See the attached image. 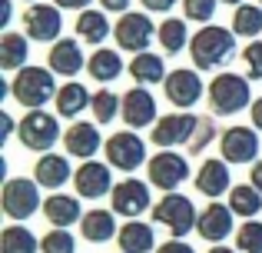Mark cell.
<instances>
[{
  "label": "cell",
  "mask_w": 262,
  "mask_h": 253,
  "mask_svg": "<svg viewBox=\"0 0 262 253\" xmlns=\"http://www.w3.org/2000/svg\"><path fill=\"white\" fill-rule=\"evenodd\" d=\"M156 37H160V47L166 53H179L186 47V40H192L189 33H186V17H166L160 24V33H156Z\"/></svg>",
  "instance_id": "obj_33"
},
{
  "label": "cell",
  "mask_w": 262,
  "mask_h": 253,
  "mask_svg": "<svg viewBox=\"0 0 262 253\" xmlns=\"http://www.w3.org/2000/svg\"><path fill=\"white\" fill-rule=\"evenodd\" d=\"M0 207H4V217H10V220H30L37 210H43L40 183L27 180V177H10L0 193Z\"/></svg>",
  "instance_id": "obj_5"
},
{
  "label": "cell",
  "mask_w": 262,
  "mask_h": 253,
  "mask_svg": "<svg viewBox=\"0 0 262 253\" xmlns=\"http://www.w3.org/2000/svg\"><path fill=\"white\" fill-rule=\"evenodd\" d=\"M0 24H10V0H0Z\"/></svg>",
  "instance_id": "obj_46"
},
{
  "label": "cell",
  "mask_w": 262,
  "mask_h": 253,
  "mask_svg": "<svg viewBox=\"0 0 262 253\" xmlns=\"http://www.w3.org/2000/svg\"><path fill=\"white\" fill-rule=\"evenodd\" d=\"M106 163L116 170H126V173H133L136 167H143L146 160V143H143V137H136L133 130H123V133H113L106 140Z\"/></svg>",
  "instance_id": "obj_9"
},
{
  "label": "cell",
  "mask_w": 262,
  "mask_h": 253,
  "mask_svg": "<svg viewBox=\"0 0 262 253\" xmlns=\"http://www.w3.org/2000/svg\"><path fill=\"white\" fill-rule=\"evenodd\" d=\"M43 217L50 220V227L57 230H67L73 223L83 220V210H80V197H70V193H50L43 200Z\"/></svg>",
  "instance_id": "obj_21"
},
{
  "label": "cell",
  "mask_w": 262,
  "mask_h": 253,
  "mask_svg": "<svg viewBox=\"0 0 262 253\" xmlns=\"http://www.w3.org/2000/svg\"><path fill=\"white\" fill-rule=\"evenodd\" d=\"M140 4L146 7L149 13H166V10H173L179 0H140Z\"/></svg>",
  "instance_id": "obj_40"
},
{
  "label": "cell",
  "mask_w": 262,
  "mask_h": 253,
  "mask_svg": "<svg viewBox=\"0 0 262 253\" xmlns=\"http://www.w3.org/2000/svg\"><path fill=\"white\" fill-rule=\"evenodd\" d=\"M219 153L226 163H256L259 157V137L256 127H229L219 137Z\"/></svg>",
  "instance_id": "obj_13"
},
{
  "label": "cell",
  "mask_w": 262,
  "mask_h": 253,
  "mask_svg": "<svg viewBox=\"0 0 262 253\" xmlns=\"http://www.w3.org/2000/svg\"><path fill=\"white\" fill-rule=\"evenodd\" d=\"M249 183H252V187H256L259 193H262V160L252 163V170H249Z\"/></svg>",
  "instance_id": "obj_44"
},
{
  "label": "cell",
  "mask_w": 262,
  "mask_h": 253,
  "mask_svg": "<svg viewBox=\"0 0 262 253\" xmlns=\"http://www.w3.org/2000/svg\"><path fill=\"white\" fill-rule=\"evenodd\" d=\"M116 243H120V253H153L156 233L143 220H126L116 233Z\"/></svg>",
  "instance_id": "obj_23"
},
{
  "label": "cell",
  "mask_w": 262,
  "mask_h": 253,
  "mask_svg": "<svg viewBox=\"0 0 262 253\" xmlns=\"http://www.w3.org/2000/svg\"><path fill=\"white\" fill-rule=\"evenodd\" d=\"M70 160L63 153H43L37 163H33V180L43 190H60L67 180H70Z\"/></svg>",
  "instance_id": "obj_22"
},
{
  "label": "cell",
  "mask_w": 262,
  "mask_h": 253,
  "mask_svg": "<svg viewBox=\"0 0 262 253\" xmlns=\"http://www.w3.org/2000/svg\"><path fill=\"white\" fill-rule=\"evenodd\" d=\"M243 64H246V77L262 80V40H252L243 50Z\"/></svg>",
  "instance_id": "obj_38"
},
{
  "label": "cell",
  "mask_w": 262,
  "mask_h": 253,
  "mask_svg": "<svg viewBox=\"0 0 262 253\" xmlns=\"http://www.w3.org/2000/svg\"><path fill=\"white\" fill-rule=\"evenodd\" d=\"M53 104H57V113H60V117H67V120H77L80 113H83L86 107L93 104V93H90L83 84H63Z\"/></svg>",
  "instance_id": "obj_26"
},
{
  "label": "cell",
  "mask_w": 262,
  "mask_h": 253,
  "mask_svg": "<svg viewBox=\"0 0 262 253\" xmlns=\"http://www.w3.org/2000/svg\"><path fill=\"white\" fill-rule=\"evenodd\" d=\"M10 93L20 107L27 110H43L50 100H57L60 87L53 84V70L50 67H33L27 64L24 70H17V77L10 80Z\"/></svg>",
  "instance_id": "obj_2"
},
{
  "label": "cell",
  "mask_w": 262,
  "mask_h": 253,
  "mask_svg": "<svg viewBox=\"0 0 262 253\" xmlns=\"http://www.w3.org/2000/svg\"><path fill=\"white\" fill-rule=\"evenodd\" d=\"M77 33H80V40L100 47L106 40V33H113V27L106 20V10H83L77 17Z\"/></svg>",
  "instance_id": "obj_29"
},
{
  "label": "cell",
  "mask_w": 262,
  "mask_h": 253,
  "mask_svg": "<svg viewBox=\"0 0 262 253\" xmlns=\"http://www.w3.org/2000/svg\"><path fill=\"white\" fill-rule=\"evenodd\" d=\"M216 7H219V0H183V17L196 20V24H209Z\"/></svg>",
  "instance_id": "obj_37"
},
{
  "label": "cell",
  "mask_w": 262,
  "mask_h": 253,
  "mask_svg": "<svg viewBox=\"0 0 262 253\" xmlns=\"http://www.w3.org/2000/svg\"><path fill=\"white\" fill-rule=\"evenodd\" d=\"M120 117L126 120L129 130H143V127H156V97L146 87H129L123 93V110Z\"/></svg>",
  "instance_id": "obj_15"
},
{
  "label": "cell",
  "mask_w": 262,
  "mask_h": 253,
  "mask_svg": "<svg viewBox=\"0 0 262 253\" xmlns=\"http://www.w3.org/2000/svg\"><path fill=\"white\" fill-rule=\"evenodd\" d=\"M232 33L236 37H259L262 33V7L259 4H243L232 10Z\"/></svg>",
  "instance_id": "obj_32"
},
{
  "label": "cell",
  "mask_w": 262,
  "mask_h": 253,
  "mask_svg": "<svg viewBox=\"0 0 262 253\" xmlns=\"http://www.w3.org/2000/svg\"><path fill=\"white\" fill-rule=\"evenodd\" d=\"M189 57L196 64V70H212V67H223L236 57V33L226 30V27H203L199 33H192L189 40Z\"/></svg>",
  "instance_id": "obj_1"
},
{
  "label": "cell",
  "mask_w": 262,
  "mask_h": 253,
  "mask_svg": "<svg viewBox=\"0 0 262 253\" xmlns=\"http://www.w3.org/2000/svg\"><path fill=\"white\" fill-rule=\"evenodd\" d=\"M219 4H232V7H243V0H219Z\"/></svg>",
  "instance_id": "obj_48"
},
{
  "label": "cell",
  "mask_w": 262,
  "mask_h": 253,
  "mask_svg": "<svg viewBox=\"0 0 262 253\" xmlns=\"http://www.w3.org/2000/svg\"><path fill=\"white\" fill-rule=\"evenodd\" d=\"M229 210L236 217H259V210H262V193L252 183H236V187L229 190Z\"/></svg>",
  "instance_id": "obj_31"
},
{
  "label": "cell",
  "mask_w": 262,
  "mask_h": 253,
  "mask_svg": "<svg viewBox=\"0 0 262 253\" xmlns=\"http://www.w3.org/2000/svg\"><path fill=\"white\" fill-rule=\"evenodd\" d=\"M129 77L136 80L140 87H146V84H166V67H163V57L160 53H136L133 57V64H129Z\"/></svg>",
  "instance_id": "obj_28"
},
{
  "label": "cell",
  "mask_w": 262,
  "mask_h": 253,
  "mask_svg": "<svg viewBox=\"0 0 262 253\" xmlns=\"http://www.w3.org/2000/svg\"><path fill=\"white\" fill-rule=\"evenodd\" d=\"M236 250L239 253H262V223L259 220H246L236 230Z\"/></svg>",
  "instance_id": "obj_35"
},
{
  "label": "cell",
  "mask_w": 262,
  "mask_h": 253,
  "mask_svg": "<svg viewBox=\"0 0 262 253\" xmlns=\"http://www.w3.org/2000/svg\"><path fill=\"white\" fill-rule=\"evenodd\" d=\"M196 130H199V117H192V113H166L153 127V143L160 150H173V147H183V143H192Z\"/></svg>",
  "instance_id": "obj_11"
},
{
  "label": "cell",
  "mask_w": 262,
  "mask_h": 253,
  "mask_svg": "<svg viewBox=\"0 0 262 253\" xmlns=\"http://www.w3.org/2000/svg\"><path fill=\"white\" fill-rule=\"evenodd\" d=\"M232 210H229V203H219V200H212L209 207L199 213V223H196V233L203 237L206 243H223L226 237L232 233Z\"/></svg>",
  "instance_id": "obj_17"
},
{
  "label": "cell",
  "mask_w": 262,
  "mask_h": 253,
  "mask_svg": "<svg viewBox=\"0 0 262 253\" xmlns=\"http://www.w3.org/2000/svg\"><path fill=\"white\" fill-rule=\"evenodd\" d=\"M27 4H37V0H27Z\"/></svg>",
  "instance_id": "obj_49"
},
{
  "label": "cell",
  "mask_w": 262,
  "mask_h": 253,
  "mask_svg": "<svg viewBox=\"0 0 262 253\" xmlns=\"http://www.w3.org/2000/svg\"><path fill=\"white\" fill-rule=\"evenodd\" d=\"M252 107V84L249 77H239V73H216L209 84V110L219 117H232V113Z\"/></svg>",
  "instance_id": "obj_3"
},
{
  "label": "cell",
  "mask_w": 262,
  "mask_h": 253,
  "mask_svg": "<svg viewBox=\"0 0 262 253\" xmlns=\"http://www.w3.org/2000/svg\"><path fill=\"white\" fill-rule=\"evenodd\" d=\"M60 124H57V117L53 113H47V110H30L24 120H20V127H17V140L24 143V150H33V153H50V147L60 140Z\"/></svg>",
  "instance_id": "obj_6"
},
{
  "label": "cell",
  "mask_w": 262,
  "mask_h": 253,
  "mask_svg": "<svg viewBox=\"0 0 262 253\" xmlns=\"http://www.w3.org/2000/svg\"><path fill=\"white\" fill-rule=\"evenodd\" d=\"M116 233H120L116 213H110V210H90L83 220H80V237H83L86 243H106V240H113Z\"/></svg>",
  "instance_id": "obj_24"
},
{
  "label": "cell",
  "mask_w": 262,
  "mask_h": 253,
  "mask_svg": "<svg viewBox=\"0 0 262 253\" xmlns=\"http://www.w3.org/2000/svg\"><path fill=\"white\" fill-rule=\"evenodd\" d=\"M259 4H262V0H259Z\"/></svg>",
  "instance_id": "obj_50"
},
{
  "label": "cell",
  "mask_w": 262,
  "mask_h": 253,
  "mask_svg": "<svg viewBox=\"0 0 262 253\" xmlns=\"http://www.w3.org/2000/svg\"><path fill=\"white\" fill-rule=\"evenodd\" d=\"M63 147L70 157H80V160H93V153L103 147L100 130L96 124H86V120H73L63 133Z\"/></svg>",
  "instance_id": "obj_19"
},
{
  "label": "cell",
  "mask_w": 262,
  "mask_h": 253,
  "mask_svg": "<svg viewBox=\"0 0 262 253\" xmlns=\"http://www.w3.org/2000/svg\"><path fill=\"white\" fill-rule=\"evenodd\" d=\"M27 40L30 37H24L17 30H7L0 37V67L4 70H24L27 67V57H30V44Z\"/></svg>",
  "instance_id": "obj_27"
},
{
  "label": "cell",
  "mask_w": 262,
  "mask_h": 253,
  "mask_svg": "<svg viewBox=\"0 0 262 253\" xmlns=\"http://www.w3.org/2000/svg\"><path fill=\"white\" fill-rule=\"evenodd\" d=\"M153 223L166 227L169 233H173V240H183L189 230H196L199 213H196V207H192L189 197H183V193H163V200L153 207Z\"/></svg>",
  "instance_id": "obj_4"
},
{
  "label": "cell",
  "mask_w": 262,
  "mask_h": 253,
  "mask_svg": "<svg viewBox=\"0 0 262 253\" xmlns=\"http://www.w3.org/2000/svg\"><path fill=\"white\" fill-rule=\"evenodd\" d=\"M0 253H40V240L20 223L0 230Z\"/></svg>",
  "instance_id": "obj_30"
},
{
  "label": "cell",
  "mask_w": 262,
  "mask_h": 253,
  "mask_svg": "<svg viewBox=\"0 0 262 253\" xmlns=\"http://www.w3.org/2000/svg\"><path fill=\"white\" fill-rule=\"evenodd\" d=\"M196 190L209 200H219L223 193L232 190V173H229V163L226 160H206L196 173Z\"/></svg>",
  "instance_id": "obj_20"
},
{
  "label": "cell",
  "mask_w": 262,
  "mask_h": 253,
  "mask_svg": "<svg viewBox=\"0 0 262 253\" xmlns=\"http://www.w3.org/2000/svg\"><path fill=\"white\" fill-rule=\"evenodd\" d=\"M146 170H149V183L166 190V193H176L179 183L189 180V163H186V157L176 153V150H160L156 157H149Z\"/></svg>",
  "instance_id": "obj_8"
},
{
  "label": "cell",
  "mask_w": 262,
  "mask_h": 253,
  "mask_svg": "<svg viewBox=\"0 0 262 253\" xmlns=\"http://www.w3.org/2000/svg\"><path fill=\"white\" fill-rule=\"evenodd\" d=\"M53 4L60 7V10H90V4H93V0H53Z\"/></svg>",
  "instance_id": "obj_42"
},
{
  "label": "cell",
  "mask_w": 262,
  "mask_h": 253,
  "mask_svg": "<svg viewBox=\"0 0 262 253\" xmlns=\"http://www.w3.org/2000/svg\"><path fill=\"white\" fill-rule=\"evenodd\" d=\"M40 253H77V240H73L70 230H57L53 227L50 233L40 240Z\"/></svg>",
  "instance_id": "obj_36"
},
{
  "label": "cell",
  "mask_w": 262,
  "mask_h": 253,
  "mask_svg": "<svg viewBox=\"0 0 262 253\" xmlns=\"http://www.w3.org/2000/svg\"><path fill=\"white\" fill-rule=\"evenodd\" d=\"M160 33V27L149 20V13H123L113 27V37H116V47L120 50H129V53H146V47L153 44V37Z\"/></svg>",
  "instance_id": "obj_7"
},
{
  "label": "cell",
  "mask_w": 262,
  "mask_h": 253,
  "mask_svg": "<svg viewBox=\"0 0 262 253\" xmlns=\"http://www.w3.org/2000/svg\"><path fill=\"white\" fill-rule=\"evenodd\" d=\"M83 64H86V57L80 50V40H73V37H60L50 47V57H47V67L53 73H60V77H77L83 70Z\"/></svg>",
  "instance_id": "obj_18"
},
{
  "label": "cell",
  "mask_w": 262,
  "mask_h": 253,
  "mask_svg": "<svg viewBox=\"0 0 262 253\" xmlns=\"http://www.w3.org/2000/svg\"><path fill=\"white\" fill-rule=\"evenodd\" d=\"M156 253H196V250H192L189 243H183V240H166V243H160Z\"/></svg>",
  "instance_id": "obj_41"
},
{
  "label": "cell",
  "mask_w": 262,
  "mask_h": 253,
  "mask_svg": "<svg viewBox=\"0 0 262 253\" xmlns=\"http://www.w3.org/2000/svg\"><path fill=\"white\" fill-rule=\"evenodd\" d=\"M110 200H113V213L116 217H129V220H136L140 213H146V210L153 207L149 187L143 180H136V177H126L123 183H116L113 193H110Z\"/></svg>",
  "instance_id": "obj_12"
},
{
  "label": "cell",
  "mask_w": 262,
  "mask_h": 253,
  "mask_svg": "<svg viewBox=\"0 0 262 253\" xmlns=\"http://www.w3.org/2000/svg\"><path fill=\"white\" fill-rule=\"evenodd\" d=\"M209 253H239V250H232V247H223V243H216V247H209Z\"/></svg>",
  "instance_id": "obj_47"
},
{
  "label": "cell",
  "mask_w": 262,
  "mask_h": 253,
  "mask_svg": "<svg viewBox=\"0 0 262 253\" xmlns=\"http://www.w3.org/2000/svg\"><path fill=\"white\" fill-rule=\"evenodd\" d=\"M209 137H216V127H212L209 117H199V130H196V140L189 143V150H203Z\"/></svg>",
  "instance_id": "obj_39"
},
{
  "label": "cell",
  "mask_w": 262,
  "mask_h": 253,
  "mask_svg": "<svg viewBox=\"0 0 262 253\" xmlns=\"http://www.w3.org/2000/svg\"><path fill=\"white\" fill-rule=\"evenodd\" d=\"M163 93H166V100L179 110H189V107L199 104V97H203V80H199L196 70H186V67H179V70H169L166 84H163Z\"/></svg>",
  "instance_id": "obj_14"
},
{
  "label": "cell",
  "mask_w": 262,
  "mask_h": 253,
  "mask_svg": "<svg viewBox=\"0 0 262 253\" xmlns=\"http://www.w3.org/2000/svg\"><path fill=\"white\" fill-rule=\"evenodd\" d=\"M73 187L83 200H100V197L113 193V173H110L106 163L100 160H86L80 163V170L73 173Z\"/></svg>",
  "instance_id": "obj_16"
},
{
  "label": "cell",
  "mask_w": 262,
  "mask_h": 253,
  "mask_svg": "<svg viewBox=\"0 0 262 253\" xmlns=\"http://www.w3.org/2000/svg\"><path fill=\"white\" fill-rule=\"evenodd\" d=\"M90 110H93L96 124H110V120H113L116 113L123 110V97H116L110 87H103V90L93 93V104H90Z\"/></svg>",
  "instance_id": "obj_34"
},
{
  "label": "cell",
  "mask_w": 262,
  "mask_h": 253,
  "mask_svg": "<svg viewBox=\"0 0 262 253\" xmlns=\"http://www.w3.org/2000/svg\"><path fill=\"white\" fill-rule=\"evenodd\" d=\"M252 127H256V130H262V97H256V100H252Z\"/></svg>",
  "instance_id": "obj_45"
},
{
  "label": "cell",
  "mask_w": 262,
  "mask_h": 253,
  "mask_svg": "<svg viewBox=\"0 0 262 253\" xmlns=\"http://www.w3.org/2000/svg\"><path fill=\"white\" fill-rule=\"evenodd\" d=\"M24 30L37 44H57L60 30H63V17H60L57 4H30L24 13Z\"/></svg>",
  "instance_id": "obj_10"
},
{
  "label": "cell",
  "mask_w": 262,
  "mask_h": 253,
  "mask_svg": "<svg viewBox=\"0 0 262 253\" xmlns=\"http://www.w3.org/2000/svg\"><path fill=\"white\" fill-rule=\"evenodd\" d=\"M86 70H90V77H93L96 84H113V80L123 73V57L116 50H110V47H100V50L90 53Z\"/></svg>",
  "instance_id": "obj_25"
},
{
  "label": "cell",
  "mask_w": 262,
  "mask_h": 253,
  "mask_svg": "<svg viewBox=\"0 0 262 253\" xmlns=\"http://www.w3.org/2000/svg\"><path fill=\"white\" fill-rule=\"evenodd\" d=\"M100 4H103V10H106V13H129L126 7L133 4V0H100Z\"/></svg>",
  "instance_id": "obj_43"
}]
</instances>
